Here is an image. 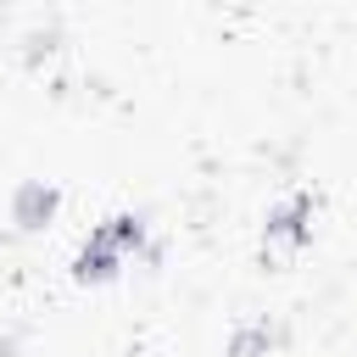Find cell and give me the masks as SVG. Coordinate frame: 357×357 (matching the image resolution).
Here are the masks:
<instances>
[{"mask_svg": "<svg viewBox=\"0 0 357 357\" xmlns=\"http://www.w3.org/2000/svg\"><path fill=\"white\" fill-rule=\"evenodd\" d=\"M273 346H279V324L273 318H245L229 335V357H268Z\"/></svg>", "mask_w": 357, "mask_h": 357, "instance_id": "277c9868", "label": "cell"}, {"mask_svg": "<svg viewBox=\"0 0 357 357\" xmlns=\"http://www.w3.org/2000/svg\"><path fill=\"white\" fill-rule=\"evenodd\" d=\"M56 212H61V190H56V184H45V178H22V184H17V195H11V223H17V229L33 234V229H45Z\"/></svg>", "mask_w": 357, "mask_h": 357, "instance_id": "7a4b0ae2", "label": "cell"}, {"mask_svg": "<svg viewBox=\"0 0 357 357\" xmlns=\"http://www.w3.org/2000/svg\"><path fill=\"white\" fill-rule=\"evenodd\" d=\"M312 240V195H290L268 212L262 223V245L268 251H301Z\"/></svg>", "mask_w": 357, "mask_h": 357, "instance_id": "6da1fadb", "label": "cell"}, {"mask_svg": "<svg viewBox=\"0 0 357 357\" xmlns=\"http://www.w3.org/2000/svg\"><path fill=\"white\" fill-rule=\"evenodd\" d=\"M100 229H106V234H112V245H117V251H123V257H128V251H139V245H145V218H139V212H112V218H106V223H100Z\"/></svg>", "mask_w": 357, "mask_h": 357, "instance_id": "5b68a950", "label": "cell"}, {"mask_svg": "<svg viewBox=\"0 0 357 357\" xmlns=\"http://www.w3.org/2000/svg\"><path fill=\"white\" fill-rule=\"evenodd\" d=\"M123 262H128V257H123V251L112 245V234L95 223V229H89V240L78 245V257H73V273H78L84 284H106V279H112Z\"/></svg>", "mask_w": 357, "mask_h": 357, "instance_id": "3957f363", "label": "cell"}]
</instances>
